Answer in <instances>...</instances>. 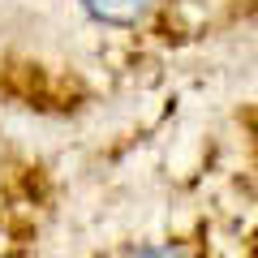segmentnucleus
<instances>
[{"label": "nucleus", "mask_w": 258, "mask_h": 258, "mask_svg": "<svg viewBox=\"0 0 258 258\" xmlns=\"http://www.w3.org/2000/svg\"><path fill=\"white\" fill-rule=\"evenodd\" d=\"M138 258H181V254H172V249H151V254H138Z\"/></svg>", "instance_id": "2"}, {"label": "nucleus", "mask_w": 258, "mask_h": 258, "mask_svg": "<svg viewBox=\"0 0 258 258\" xmlns=\"http://www.w3.org/2000/svg\"><path fill=\"white\" fill-rule=\"evenodd\" d=\"M151 0H86V9L103 22H116V26H129V22H138L147 13Z\"/></svg>", "instance_id": "1"}]
</instances>
